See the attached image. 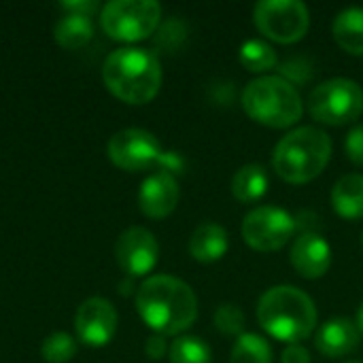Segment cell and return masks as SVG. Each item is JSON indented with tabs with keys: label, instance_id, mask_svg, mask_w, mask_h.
<instances>
[{
	"label": "cell",
	"instance_id": "cell-1",
	"mask_svg": "<svg viewBox=\"0 0 363 363\" xmlns=\"http://www.w3.org/2000/svg\"><path fill=\"white\" fill-rule=\"evenodd\" d=\"M136 311L155 334L179 336L198 319V298L185 281L155 274L138 287Z\"/></svg>",
	"mask_w": 363,
	"mask_h": 363
},
{
	"label": "cell",
	"instance_id": "cell-2",
	"mask_svg": "<svg viewBox=\"0 0 363 363\" xmlns=\"http://www.w3.org/2000/svg\"><path fill=\"white\" fill-rule=\"evenodd\" d=\"M162 64L143 47H121L106 55L102 81L106 89L125 104H147L162 87Z\"/></svg>",
	"mask_w": 363,
	"mask_h": 363
},
{
	"label": "cell",
	"instance_id": "cell-3",
	"mask_svg": "<svg viewBox=\"0 0 363 363\" xmlns=\"http://www.w3.org/2000/svg\"><path fill=\"white\" fill-rule=\"evenodd\" d=\"M257 321L268 336L287 345H300L317 328V306L302 289L277 285L259 298Z\"/></svg>",
	"mask_w": 363,
	"mask_h": 363
},
{
	"label": "cell",
	"instance_id": "cell-4",
	"mask_svg": "<svg viewBox=\"0 0 363 363\" xmlns=\"http://www.w3.org/2000/svg\"><path fill=\"white\" fill-rule=\"evenodd\" d=\"M332 140L330 136L313 125L296 128L287 132L274 147L272 168L291 185H304L317 179L330 164Z\"/></svg>",
	"mask_w": 363,
	"mask_h": 363
},
{
	"label": "cell",
	"instance_id": "cell-5",
	"mask_svg": "<svg viewBox=\"0 0 363 363\" xmlns=\"http://www.w3.org/2000/svg\"><path fill=\"white\" fill-rule=\"evenodd\" d=\"M245 113L266 128L283 130L302 119L304 102L294 83L281 74H266L253 79L242 91Z\"/></svg>",
	"mask_w": 363,
	"mask_h": 363
},
{
	"label": "cell",
	"instance_id": "cell-6",
	"mask_svg": "<svg viewBox=\"0 0 363 363\" xmlns=\"http://www.w3.org/2000/svg\"><path fill=\"white\" fill-rule=\"evenodd\" d=\"M162 21V6L155 0H111L100 11L104 34L119 43L149 38Z\"/></svg>",
	"mask_w": 363,
	"mask_h": 363
},
{
	"label": "cell",
	"instance_id": "cell-7",
	"mask_svg": "<svg viewBox=\"0 0 363 363\" xmlns=\"http://www.w3.org/2000/svg\"><path fill=\"white\" fill-rule=\"evenodd\" d=\"M308 113L325 125H347L363 115V89L353 79L336 77L319 83L308 96Z\"/></svg>",
	"mask_w": 363,
	"mask_h": 363
},
{
	"label": "cell",
	"instance_id": "cell-8",
	"mask_svg": "<svg viewBox=\"0 0 363 363\" xmlns=\"http://www.w3.org/2000/svg\"><path fill=\"white\" fill-rule=\"evenodd\" d=\"M253 21L266 38L291 45L306 36L311 13L300 0H262L253 9Z\"/></svg>",
	"mask_w": 363,
	"mask_h": 363
},
{
	"label": "cell",
	"instance_id": "cell-9",
	"mask_svg": "<svg viewBox=\"0 0 363 363\" xmlns=\"http://www.w3.org/2000/svg\"><path fill=\"white\" fill-rule=\"evenodd\" d=\"M298 221L279 206H257L242 221L245 242L262 253L283 249L296 234Z\"/></svg>",
	"mask_w": 363,
	"mask_h": 363
},
{
	"label": "cell",
	"instance_id": "cell-10",
	"mask_svg": "<svg viewBox=\"0 0 363 363\" xmlns=\"http://www.w3.org/2000/svg\"><path fill=\"white\" fill-rule=\"evenodd\" d=\"M111 162L125 172H143L160 166L166 151H162L160 140L140 128H125L111 136L108 140Z\"/></svg>",
	"mask_w": 363,
	"mask_h": 363
},
{
	"label": "cell",
	"instance_id": "cell-11",
	"mask_svg": "<svg viewBox=\"0 0 363 363\" xmlns=\"http://www.w3.org/2000/svg\"><path fill=\"white\" fill-rule=\"evenodd\" d=\"M115 259L128 277H145L157 266L160 245L147 228H128L117 238Z\"/></svg>",
	"mask_w": 363,
	"mask_h": 363
},
{
	"label": "cell",
	"instance_id": "cell-12",
	"mask_svg": "<svg viewBox=\"0 0 363 363\" xmlns=\"http://www.w3.org/2000/svg\"><path fill=\"white\" fill-rule=\"evenodd\" d=\"M117 321L119 317L113 302H108L106 298H89L77 311V336L87 347H104L113 340L117 332Z\"/></svg>",
	"mask_w": 363,
	"mask_h": 363
},
{
	"label": "cell",
	"instance_id": "cell-13",
	"mask_svg": "<svg viewBox=\"0 0 363 363\" xmlns=\"http://www.w3.org/2000/svg\"><path fill=\"white\" fill-rule=\"evenodd\" d=\"M181 191L177 177L164 170L147 177L138 189V206L140 213L149 219H164L174 213L179 204Z\"/></svg>",
	"mask_w": 363,
	"mask_h": 363
},
{
	"label": "cell",
	"instance_id": "cell-14",
	"mask_svg": "<svg viewBox=\"0 0 363 363\" xmlns=\"http://www.w3.org/2000/svg\"><path fill=\"white\" fill-rule=\"evenodd\" d=\"M289 259L300 277L315 281L328 274L332 266V247L325 242L323 236L315 232H304L294 240Z\"/></svg>",
	"mask_w": 363,
	"mask_h": 363
},
{
	"label": "cell",
	"instance_id": "cell-15",
	"mask_svg": "<svg viewBox=\"0 0 363 363\" xmlns=\"http://www.w3.org/2000/svg\"><path fill=\"white\" fill-rule=\"evenodd\" d=\"M359 338L362 334L355 321L347 317H336L321 325V330L315 336V347L323 357L338 359L351 355L359 347Z\"/></svg>",
	"mask_w": 363,
	"mask_h": 363
},
{
	"label": "cell",
	"instance_id": "cell-16",
	"mask_svg": "<svg viewBox=\"0 0 363 363\" xmlns=\"http://www.w3.org/2000/svg\"><path fill=\"white\" fill-rule=\"evenodd\" d=\"M228 247H230L228 232L213 221L200 223L189 238V255L200 264L219 262L228 253Z\"/></svg>",
	"mask_w": 363,
	"mask_h": 363
},
{
	"label": "cell",
	"instance_id": "cell-17",
	"mask_svg": "<svg viewBox=\"0 0 363 363\" xmlns=\"http://www.w3.org/2000/svg\"><path fill=\"white\" fill-rule=\"evenodd\" d=\"M332 206L347 221L363 219V174H345L334 183Z\"/></svg>",
	"mask_w": 363,
	"mask_h": 363
},
{
	"label": "cell",
	"instance_id": "cell-18",
	"mask_svg": "<svg viewBox=\"0 0 363 363\" xmlns=\"http://www.w3.org/2000/svg\"><path fill=\"white\" fill-rule=\"evenodd\" d=\"M334 40L351 55H363V9L351 6L336 15L332 23Z\"/></svg>",
	"mask_w": 363,
	"mask_h": 363
},
{
	"label": "cell",
	"instance_id": "cell-19",
	"mask_svg": "<svg viewBox=\"0 0 363 363\" xmlns=\"http://www.w3.org/2000/svg\"><path fill=\"white\" fill-rule=\"evenodd\" d=\"M268 191V174L259 164H247L236 170L232 179V194L242 204H253L262 200Z\"/></svg>",
	"mask_w": 363,
	"mask_h": 363
},
{
	"label": "cell",
	"instance_id": "cell-20",
	"mask_svg": "<svg viewBox=\"0 0 363 363\" xmlns=\"http://www.w3.org/2000/svg\"><path fill=\"white\" fill-rule=\"evenodd\" d=\"M53 36L62 49H81L85 47L94 36V23L91 17L83 15H64L53 30Z\"/></svg>",
	"mask_w": 363,
	"mask_h": 363
},
{
	"label": "cell",
	"instance_id": "cell-21",
	"mask_svg": "<svg viewBox=\"0 0 363 363\" xmlns=\"http://www.w3.org/2000/svg\"><path fill=\"white\" fill-rule=\"evenodd\" d=\"M170 363H213L211 347L198 336H179L168 349Z\"/></svg>",
	"mask_w": 363,
	"mask_h": 363
},
{
	"label": "cell",
	"instance_id": "cell-22",
	"mask_svg": "<svg viewBox=\"0 0 363 363\" xmlns=\"http://www.w3.org/2000/svg\"><path fill=\"white\" fill-rule=\"evenodd\" d=\"M230 363H272V347L257 334L238 336Z\"/></svg>",
	"mask_w": 363,
	"mask_h": 363
},
{
	"label": "cell",
	"instance_id": "cell-23",
	"mask_svg": "<svg viewBox=\"0 0 363 363\" xmlns=\"http://www.w3.org/2000/svg\"><path fill=\"white\" fill-rule=\"evenodd\" d=\"M277 51L266 40L251 38L240 47V64L251 72H268L277 66Z\"/></svg>",
	"mask_w": 363,
	"mask_h": 363
},
{
	"label": "cell",
	"instance_id": "cell-24",
	"mask_svg": "<svg viewBox=\"0 0 363 363\" xmlns=\"http://www.w3.org/2000/svg\"><path fill=\"white\" fill-rule=\"evenodd\" d=\"M40 355L47 363H68L77 355V340L66 332H55L45 338Z\"/></svg>",
	"mask_w": 363,
	"mask_h": 363
},
{
	"label": "cell",
	"instance_id": "cell-25",
	"mask_svg": "<svg viewBox=\"0 0 363 363\" xmlns=\"http://www.w3.org/2000/svg\"><path fill=\"white\" fill-rule=\"evenodd\" d=\"M215 328L223 336H242L245 334V313L236 304H221L215 311Z\"/></svg>",
	"mask_w": 363,
	"mask_h": 363
},
{
	"label": "cell",
	"instance_id": "cell-26",
	"mask_svg": "<svg viewBox=\"0 0 363 363\" xmlns=\"http://www.w3.org/2000/svg\"><path fill=\"white\" fill-rule=\"evenodd\" d=\"M345 153H347V157L355 166H362L363 168V125L353 128L347 134V138H345Z\"/></svg>",
	"mask_w": 363,
	"mask_h": 363
},
{
	"label": "cell",
	"instance_id": "cell-27",
	"mask_svg": "<svg viewBox=\"0 0 363 363\" xmlns=\"http://www.w3.org/2000/svg\"><path fill=\"white\" fill-rule=\"evenodd\" d=\"M60 9L66 11V15L91 17L98 11V2H94V0H66V2H60Z\"/></svg>",
	"mask_w": 363,
	"mask_h": 363
},
{
	"label": "cell",
	"instance_id": "cell-28",
	"mask_svg": "<svg viewBox=\"0 0 363 363\" xmlns=\"http://www.w3.org/2000/svg\"><path fill=\"white\" fill-rule=\"evenodd\" d=\"M168 345H166V340H164V336H160V334H155V336H151L147 342H145V353H147V357L149 359H162L166 353H168Z\"/></svg>",
	"mask_w": 363,
	"mask_h": 363
},
{
	"label": "cell",
	"instance_id": "cell-29",
	"mask_svg": "<svg viewBox=\"0 0 363 363\" xmlns=\"http://www.w3.org/2000/svg\"><path fill=\"white\" fill-rule=\"evenodd\" d=\"M281 363H311V353L302 345H289L281 355Z\"/></svg>",
	"mask_w": 363,
	"mask_h": 363
},
{
	"label": "cell",
	"instance_id": "cell-30",
	"mask_svg": "<svg viewBox=\"0 0 363 363\" xmlns=\"http://www.w3.org/2000/svg\"><path fill=\"white\" fill-rule=\"evenodd\" d=\"M355 325H357L359 334L363 336V302H362V306H359V311H357V319H355Z\"/></svg>",
	"mask_w": 363,
	"mask_h": 363
},
{
	"label": "cell",
	"instance_id": "cell-31",
	"mask_svg": "<svg viewBox=\"0 0 363 363\" xmlns=\"http://www.w3.org/2000/svg\"><path fill=\"white\" fill-rule=\"evenodd\" d=\"M362 249H363V234H362Z\"/></svg>",
	"mask_w": 363,
	"mask_h": 363
},
{
	"label": "cell",
	"instance_id": "cell-32",
	"mask_svg": "<svg viewBox=\"0 0 363 363\" xmlns=\"http://www.w3.org/2000/svg\"><path fill=\"white\" fill-rule=\"evenodd\" d=\"M347 363H359V362H347Z\"/></svg>",
	"mask_w": 363,
	"mask_h": 363
}]
</instances>
